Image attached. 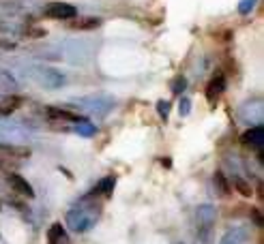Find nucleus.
Returning <instances> with one entry per match:
<instances>
[{
    "label": "nucleus",
    "instance_id": "1",
    "mask_svg": "<svg viewBox=\"0 0 264 244\" xmlns=\"http://www.w3.org/2000/svg\"><path fill=\"white\" fill-rule=\"evenodd\" d=\"M45 17L49 19H73L77 17V9L67 2H49L45 6Z\"/></svg>",
    "mask_w": 264,
    "mask_h": 244
},
{
    "label": "nucleus",
    "instance_id": "2",
    "mask_svg": "<svg viewBox=\"0 0 264 244\" xmlns=\"http://www.w3.org/2000/svg\"><path fill=\"white\" fill-rule=\"evenodd\" d=\"M226 90V80H224V73L221 71H217L215 75H213V80L209 82V86H206V99H209L211 105L217 103V99L224 95Z\"/></svg>",
    "mask_w": 264,
    "mask_h": 244
},
{
    "label": "nucleus",
    "instance_id": "3",
    "mask_svg": "<svg viewBox=\"0 0 264 244\" xmlns=\"http://www.w3.org/2000/svg\"><path fill=\"white\" fill-rule=\"evenodd\" d=\"M45 116L52 118V120H65V122H84V120H86L84 116H80V114L60 110V107H52V105L45 107Z\"/></svg>",
    "mask_w": 264,
    "mask_h": 244
},
{
    "label": "nucleus",
    "instance_id": "4",
    "mask_svg": "<svg viewBox=\"0 0 264 244\" xmlns=\"http://www.w3.org/2000/svg\"><path fill=\"white\" fill-rule=\"evenodd\" d=\"M6 182H9V184H11V189H13V191H17L19 195H24V197H28V199H34V191H32V186L28 184L19 174H9V176H6Z\"/></svg>",
    "mask_w": 264,
    "mask_h": 244
},
{
    "label": "nucleus",
    "instance_id": "5",
    "mask_svg": "<svg viewBox=\"0 0 264 244\" xmlns=\"http://www.w3.org/2000/svg\"><path fill=\"white\" fill-rule=\"evenodd\" d=\"M101 24H103L101 17H73L69 21V28H71V30L86 32V30H97Z\"/></svg>",
    "mask_w": 264,
    "mask_h": 244
},
{
    "label": "nucleus",
    "instance_id": "6",
    "mask_svg": "<svg viewBox=\"0 0 264 244\" xmlns=\"http://www.w3.org/2000/svg\"><path fill=\"white\" fill-rule=\"evenodd\" d=\"M47 244H71V240H69V236L65 232V227H62V223H54L52 227H49Z\"/></svg>",
    "mask_w": 264,
    "mask_h": 244
},
{
    "label": "nucleus",
    "instance_id": "7",
    "mask_svg": "<svg viewBox=\"0 0 264 244\" xmlns=\"http://www.w3.org/2000/svg\"><path fill=\"white\" fill-rule=\"evenodd\" d=\"M243 143H252V146L256 148H262V143H264V128L262 126H256V128H249L247 133H243V137H241Z\"/></svg>",
    "mask_w": 264,
    "mask_h": 244
},
{
    "label": "nucleus",
    "instance_id": "8",
    "mask_svg": "<svg viewBox=\"0 0 264 244\" xmlns=\"http://www.w3.org/2000/svg\"><path fill=\"white\" fill-rule=\"evenodd\" d=\"M15 156V159H26L30 156V148H19V146H4L0 143V156Z\"/></svg>",
    "mask_w": 264,
    "mask_h": 244
},
{
    "label": "nucleus",
    "instance_id": "9",
    "mask_svg": "<svg viewBox=\"0 0 264 244\" xmlns=\"http://www.w3.org/2000/svg\"><path fill=\"white\" fill-rule=\"evenodd\" d=\"M19 105H22L19 97H6L4 103H0V116H9V114L15 112Z\"/></svg>",
    "mask_w": 264,
    "mask_h": 244
},
{
    "label": "nucleus",
    "instance_id": "10",
    "mask_svg": "<svg viewBox=\"0 0 264 244\" xmlns=\"http://www.w3.org/2000/svg\"><path fill=\"white\" fill-rule=\"evenodd\" d=\"M114 184H116V180H114V178H105V180H101L99 182L95 189H92V195H110V191L114 189Z\"/></svg>",
    "mask_w": 264,
    "mask_h": 244
},
{
    "label": "nucleus",
    "instance_id": "11",
    "mask_svg": "<svg viewBox=\"0 0 264 244\" xmlns=\"http://www.w3.org/2000/svg\"><path fill=\"white\" fill-rule=\"evenodd\" d=\"M234 189H237L243 197H252L254 195V189H252V184H249L247 180H243V178H234Z\"/></svg>",
    "mask_w": 264,
    "mask_h": 244
},
{
    "label": "nucleus",
    "instance_id": "12",
    "mask_svg": "<svg viewBox=\"0 0 264 244\" xmlns=\"http://www.w3.org/2000/svg\"><path fill=\"white\" fill-rule=\"evenodd\" d=\"M215 186L221 191V195H230V182L226 180V176L221 171H215Z\"/></svg>",
    "mask_w": 264,
    "mask_h": 244
},
{
    "label": "nucleus",
    "instance_id": "13",
    "mask_svg": "<svg viewBox=\"0 0 264 244\" xmlns=\"http://www.w3.org/2000/svg\"><path fill=\"white\" fill-rule=\"evenodd\" d=\"M22 34L26 39H41V37H45V28H37V26H28L22 30Z\"/></svg>",
    "mask_w": 264,
    "mask_h": 244
},
{
    "label": "nucleus",
    "instance_id": "14",
    "mask_svg": "<svg viewBox=\"0 0 264 244\" xmlns=\"http://www.w3.org/2000/svg\"><path fill=\"white\" fill-rule=\"evenodd\" d=\"M170 88H172L174 95H181V92L187 88V80H185V77H174V82H172V86H170Z\"/></svg>",
    "mask_w": 264,
    "mask_h": 244
},
{
    "label": "nucleus",
    "instance_id": "15",
    "mask_svg": "<svg viewBox=\"0 0 264 244\" xmlns=\"http://www.w3.org/2000/svg\"><path fill=\"white\" fill-rule=\"evenodd\" d=\"M157 110H159V116H161L163 120H168V112H170V105H168V103L159 101V103H157Z\"/></svg>",
    "mask_w": 264,
    "mask_h": 244
},
{
    "label": "nucleus",
    "instance_id": "16",
    "mask_svg": "<svg viewBox=\"0 0 264 244\" xmlns=\"http://www.w3.org/2000/svg\"><path fill=\"white\" fill-rule=\"evenodd\" d=\"M17 45L13 41H6V39H0V49H4V52H13Z\"/></svg>",
    "mask_w": 264,
    "mask_h": 244
},
{
    "label": "nucleus",
    "instance_id": "17",
    "mask_svg": "<svg viewBox=\"0 0 264 244\" xmlns=\"http://www.w3.org/2000/svg\"><path fill=\"white\" fill-rule=\"evenodd\" d=\"M221 244H239V238L234 236V232H228L224 236V240H221Z\"/></svg>",
    "mask_w": 264,
    "mask_h": 244
},
{
    "label": "nucleus",
    "instance_id": "18",
    "mask_svg": "<svg viewBox=\"0 0 264 244\" xmlns=\"http://www.w3.org/2000/svg\"><path fill=\"white\" fill-rule=\"evenodd\" d=\"M252 219H254L258 225H262V223H264V219H262V212L258 210V208H252Z\"/></svg>",
    "mask_w": 264,
    "mask_h": 244
},
{
    "label": "nucleus",
    "instance_id": "19",
    "mask_svg": "<svg viewBox=\"0 0 264 244\" xmlns=\"http://www.w3.org/2000/svg\"><path fill=\"white\" fill-rule=\"evenodd\" d=\"M254 2H256V0H243V2H241V13H249V9L254 6Z\"/></svg>",
    "mask_w": 264,
    "mask_h": 244
},
{
    "label": "nucleus",
    "instance_id": "20",
    "mask_svg": "<svg viewBox=\"0 0 264 244\" xmlns=\"http://www.w3.org/2000/svg\"><path fill=\"white\" fill-rule=\"evenodd\" d=\"M189 112V101H183L181 103V114H187Z\"/></svg>",
    "mask_w": 264,
    "mask_h": 244
},
{
    "label": "nucleus",
    "instance_id": "21",
    "mask_svg": "<svg viewBox=\"0 0 264 244\" xmlns=\"http://www.w3.org/2000/svg\"><path fill=\"white\" fill-rule=\"evenodd\" d=\"M161 163H163V167H172V165H170V163H172V161H170V159H163Z\"/></svg>",
    "mask_w": 264,
    "mask_h": 244
},
{
    "label": "nucleus",
    "instance_id": "22",
    "mask_svg": "<svg viewBox=\"0 0 264 244\" xmlns=\"http://www.w3.org/2000/svg\"><path fill=\"white\" fill-rule=\"evenodd\" d=\"M4 167V159H2V156H0V169H2Z\"/></svg>",
    "mask_w": 264,
    "mask_h": 244
}]
</instances>
